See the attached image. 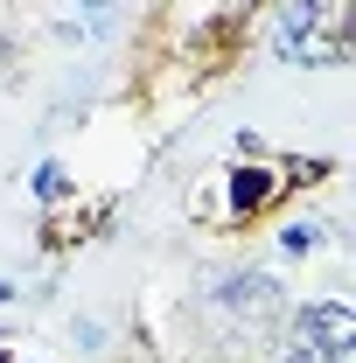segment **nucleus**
I'll return each instance as SVG.
<instances>
[{
	"label": "nucleus",
	"instance_id": "1",
	"mask_svg": "<svg viewBox=\"0 0 356 363\" xmlns=\"http://www.w3.org/2000/svg\"><path fill=\"white\" fill-rule=\"evenodd\" d=\"M279 56L294 63H343L350 56V0H301L279 21Z\"/></svg>",
	"mask_w": 356,
	"mask_h": 363
},
{
	"label": "nucleus",
	"instance_id": "2",
	"mask_svg": "<svg viewBox=\"0 0 356 363\" xmlns=\"http://www.w3.org/2000/svg\"><path fill=\"white\" fill-rule=\"evenodd\" d=\"M350 350H356V315L343 301H308L294 315V328H287V350L279 357L287 363H343Z\"/></svg>",
	"mask_w": 356,
	"mask_h": 363
},
{
	"label": "nucleus",
	"instance_id": "3",
	"mask_svg": "<svg viewBox=\"0 0 356 363\" xmlns=\"http://www.w3.org/2000/svg\"><path fill=\"white\" fill-rule=\"evenodd\" d=\"M230 315H245V321H272L279 315V286H272L266 272H238V279H223V294H217Z\"/></svg>",
	"mask_w": 356,
	"mask_h": 363
},
{
	"label": "nucleus",
	"instance_id": "4",
	"mask_svg": "<svg viewBox=\"0 0 356 363\" xmlns=\"http://www.w3.org/2000/svg\"><path fill=\"white\" fill-rule=\"evenodd\" d=\"M266 196H272V175H259V168H245V175L230 182V203H238V210H259Z\"/></svg>",
	"mask_w": 356,
	"mask_h": 363
},
{
	"label": "nucleus",
	"instance_id": "5",
	"mask_svg": "<svg viewBox=\"0 0 356 363\" xmlns=\"http://www.w3.org/2000/svg\"><path fill=\"white\" fill-rule=\"evenodd\" d=\"M279 245L301 259V252H314V245H321V224H287V238H279Z\"/></svg>",
	"mask_w": 356,
	"mask_h": 363
},
{
	"label": "nucleus",
	"instance_id": "6",
	"mask_svg": "<svg viewBox=\"0 0 356 363\" xmlns=\"http://www.w3.org/2000/svg\"><path fill=\"white\" fill-rule=\"evenodd\" d=\"M63 189H70V182H63V168H43V175H35V196H43V203H56Z\"/></svg>",
	"mask_w": 356,
	"mask_h": 363
},
{
	"label": "nucleus",
	"instance_id": "7",
	"mask_svg": "<svg viewBox=\"0 0 356 363\" xmlns=\"http://www.w3.org/2000/svg\"><path fill=\"white\" fill-rule=\"evenodd\" d=\"M0 363H7V357H0Z\"/></svg>",
	"mask_w": 356,
	"mask_h": 363
}]
</instances>
